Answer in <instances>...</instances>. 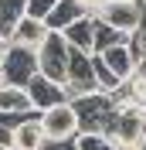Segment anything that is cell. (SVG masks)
<instances>
[{"label": "cell", "mask_w": 146, "mask_h": 150, "mask_svg": "<svg viewBox=\"0 0 146 150\" xmlns=\"http://www.w3.org/2000/svg\"><path fill=\"white\" fill-rule=\"evenodd\" d=\"M0 150H4V147H0Z\"/></svg>", "instance_id": "d4e9b609"}, {"label": "cell", "mask_w": 146, "mask_h": 150, "mask_svg": "<svg viewBox=\"0 0 146 150\" xmlns=\"http://www.w3.org/2000/svg\"><path fill=\"white\" fill-rule=\"evenodd\" d=\"M75 147H78V150H119L109 137H78Z\"/></svg>", "instance_id": "2e32d148"}, {"label": "cell", "mask_w": 146, "mask_h": 150, "mask_svg": "<svg viewBox=\"0 0 146 150\" xmlns=\"http://www.w3.org/2000/svg\"><path fill=\"white\" fill-rule=\"evenodd\" d=\"M41 68H37V51L31 48H17L10 45L7 58H4V65H0V85H14V89H27L34 82Z\"/></svg>", "instance_id": "3957f363"}, {"label": "cell", "mask_w": 146, "mask_h": 150, "mask_svg": "<svg viewBox=\"0 0 146 150\" xmlns=\"http://www.w3.org/2000/svg\"><path fill=\"white\" fill-rule=\"evenodd\" d=\"M129 48H133V55H136L139 62H146V28L133 34V41H129Z\"/></svg>", "instance_id": "ac0fdd59"}, {"label": "cell", "mask_w": 146, "mask_h": 150, "mask_svg": "<svg viewBox=\"0 0 146 150\" xmlns=\"http://www.w3.org/2000/svg\"><path fill=\"white\" fill-rule=\"evenodd\" d=\"M68 92H72V103L78 96H88V92H99V82H95V65H92V55L88 51H78L72 48L68 51Z\"/></svg>", "instance_id": "5b68a950"}, {"label": "cell", "mask_w": 146, "mask_h": 150, "mask_svg": "<svg viewBox=\"0 0 146 150\" xmlns=\"http://www.w3.org/2000/svg\"><path fill=\"white\" fill-rule=\"evenodd\" d=\"M44 147H48V137H44V126H41V116H27L20 126H14L10 150H44Z\"/></svg>", "instance_id": "ba28073f"}, {"label": "cell", "mask_w": 146, "mask_h": 150, "mask_svg": "<svg viewBox=\"0 0 146 150\" xmlns=\"http://www.w3.org/2000/svg\"><path fill=\"white\" fill-rule=\"evenodd\" d=\"M68 41H65L61 34H48V41L41 48H37V68H41V75L44 79H51V82H61L68 79Z\"/></svg>", "instance_id": "277c9868"}, {"label": "cell", "mask_w": 146, "mask_h": 150, "mask_svg": "<svg viewBox=\"0 0 146 150\" xmlns=\"http://www.w3.org/2000/svg\"><path fill=\"white\" fill-rule=\"evenodd\" d=\"M24 17H27V0H0V38L10 41Z\"/></svg>", "instance_id": "5bb4252c"}, {"label": "cell", "mask_w": 146, "mask_h": 150, "mask_svg": "<svg viewBox=\"0 0 146 150\" xmlns=\"http://www.w3.org/2000/svg\"><path fill=\"white\" fill-rule=\"evenodd\" d=\"M102 24L122 31V34H136L146 28V4L143 0H105V7L95 14Z\"/></svg>", "instance_id": "7a4b0ae2"}, {"label": "cell", "mask_w": 146, "mask_h": 150, "mask_svg": "<svg viewBox=\"0 0 146 150\" xmlns=\"http://www.w3.org/2000/svg\"><path fill=\"white\" fill-rule=\"evenodd\" d=\"M0 147H4V150H10V130L4 126V123H0Z\"/></svg>", "instance_id": "44dd1931"}, {"label": "cell", "mask_w": 146, "mask_h": 150, "mask_svg": "<svg viewBox=\"0 0 146 150\" xmlns=\"http://www.w3.org/2000/svg\"><path fill=\"white\" fill-rule=\"evenodd\" d=\"M102 62H105V68L116 75L119 82H126L129 75L139 68V58L133 55L129 45H116V48H109V51H102Z\"/></svg>", "instance_id": "9c48e42d"}, {"label": "cell", "mask_w": 146, "mask_h": 150, "mask_svg": "<svg viewBox=\"0 0 146 150\" xmlns=\"http://www.w3.org/2000/svg\"><path fill=\"white\" fill-rule=\"evenodd\" d=\"M48 24L44 21H37V17H24L17 24V31L10 34V45H17V48H31V51H37V48L48 41Z\"/></svg>", "instance_id": "30bf717a"}, {"label": "cell", "mask_w": 146, "mask_h": 150, "mask_svg": "<svg viewBox=\"0 0 146 150\" xmlns=\"http://www.w3.org/2000/svg\"><path fill=\"white\" fill-rule=\"evenodd\" d=\"M61 38L68 41V48H78V51H95V14H85L82 21H75L68 31H61Z\"/></svg>", "instance_id": "8fae6325"}, {"label": "cell", "mask_w": 146, "mask_h": 150, "mask_svg": "<svg viewBox=\"0 0 146 150\" xmlns=\"http://www.w3.org/2000/svg\"><path fill=\"white\" fill-rule=\"evenodd\" d=\"M82 17H85V10H82V4H78V0H61V4L48 14L44 24H48V31L61 34V31H68L75 21H82Z\"/></svg>", "instance_id": "4fadbf2b"}, {"label": "cell", "mask_w": 146, "mask_h": 150, "mask_svg": "<svg viewBox=\"0 0 146 150\" xmlns=\"http://www.w3.org/2000/svg\"><path fill=\"white\" fill-rule=\"evenodd\" d=\"M61 0H27V17H37V21H48V14L58 7Z\"/></svg>", "instance_id": "e0dca14e"}, {"label": "cell", "mask_w": 146, "mask_h": 150, "mask_svg": "<svg viewBox=\"0 0 146 150\" xmlns=\"http://www.w3.org/2000/svg\"><path fill=\"white\" fill-rule=\"evenodd\" d=\"M75 116H78V133L82 137H109L119 116V103L109 92H88L75 99Z\"/></svg>", "instance_id": "6da1fadb"}, {"label": "cell", "mask_w": 146, "mask_h": 150, "mask_svg": "<svg viewBox=\"0 0 146 150\" xmlns=\"http://www.w3.org/2000/svg\"><path fill=\"white\" fill-rule=\"evenodd\" d=\"M7 51H10V41H7V38H0V65H4V58H7Z\"/></svg>", "instance_id": "7402d4cb"}, {"label": "cell", "mask_w": 146, "mask_h": 150, "mask_svg": "<svg viewBox=\"0 0 146 150\" xmlns=\"http://www.w3.org/2000/svg\"><path fill=\"white\" fill-rule=\"evenodd\" d=\"M44 150H78V147H75V140H65V143H51V140H48Z\"/></svg>", "instance_id": "ffe728a7"}, {"label": "cell", "mask_w": 146, "mask_h": 150, "mask_svg": "<svg viewBox=\"0 0 146 150\" xmlns=\"http://www.w3.org/2000/svg\"><path fill=\"white\" fill-rule=\"evenodd\" d=\"M136 75H139V79H146V62H139V68H136Z\"/></svg>", "instance_id": "603a6c76"}, {"label": "cell", "mask_w": 146, "mask_h": 150, "mask_svg": "<svg viewBox=\"0 0 146 150\" xmlns=\"http://www.w3.org/2000/svg\"><path fill=\"white\" fill-rule=\"evenodd\" d=\"M41 126H44V137L51 143H65V140H78V116H75V106L65 103L55 109L41 112Z\"/></svg>", "instance_id": "8992f818"}, {"label": "cell", "mask_w": 146, "mask_h": 150, "mask_svg": "<svg viewBox=\"0 0 146 150\" xmlns=\"http://www.w3.org/2000/svg\"><path fill=\"white\" fill-rule=\"evenodd\" d=\"M0 116H34V106L27 99V89L0 85Z\"/></svg>", "instance_id": "7c38bea8"}, {"label": "cell", "mask_w": 146, "mask_h": 150, "mask_svg": "<svg viewBox=\"0 0 146 150\" xmlns=\"http://www.w3.org/2000/svg\"><path fill=\"white\" fill-rule=\"evenodd\" d=\"M139 150H146V140H143V143H139Z\"/></svg>", "instance_id": "cb8c5ba5"}, {"label": "cell", "mask_w": 146, "mask_h": 150, "mask_svg": "<svg viewBox=\"0 0 146 150\" xmlns=\"http://www.w3.org/2000/svg\"><path fill=\"white\" fill-rule=\"evenodd\" d=\"M27 99H31V106H34V112L41 116V112L55 109V106L72 103V92H68V85L51 82V79H44V75H37L34 82L27 85Z\"/></svg>", "instance_id": "52a82bcc"}, {"label": "cell", "mask_w": 146, "mask_h": 150, "mask_svg": "<svg viewBox=\"0 0 146 150\" xmlns=\"http://www.w3.org/2000/svg\"><path fill=\"white\" fill-rule=\"evenodd\" d=\"M78 4H82L85 14H99V10L105 7V0H78Z\"/></svg>", "instance_id": "d6986e66"}, {"label": "cell", "mask_w": 146, "mask_h": 150, "mask_svg": "<svg viewBox=\"0 0 146 150\" xmlns=\"http://www.w3.org/2000/svg\"><path fill=\"white\" fill-rule=\"evenodd\" d=\"M129 41H133L129 34H122V31L109 28V24H102V21L95 17V51H92V55H102V51H109V48H116V45H129Z\"/></svg>", "instance_id": "9a60e30c"}]
</instances>
